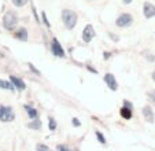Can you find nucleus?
I'll return each instance as SVG.
<instances>
[{"label": "nucleus", "mask_w": 155, "mask_h": 151, "mask_svg": "<svg viewBox=\"0 0 155 151\" xmlns=\"http://www.w3.org/2000/svg\"><path fill=\"white\" fill-rule=\"evenodd\" d=\"M77 21H78V15L76 11L70 8H64L62 10V22H63V26L68 30H73L77 25Z\"/></svg>", "instance_id": "obj_1"}, {"label": "nucleus", "mask_w": 155, "mask_h": 151, "mask_svg": "<svg viewBox=\"0 0 155 151\" xmlns=\"http://www.w3.org/2000/svg\"><path fill=\"white\" fill-rule=\"evenodd\" d=\"M18 22H19L18 15L15 14L14 11H7L6 14H4V17H3V26H4V29H6V30H8V32L15 30V28L18 26Z\"/></svg>", "instance_id": "obj_2"}, {"label": "nucleus", "mask_w": 155, "mask_h": 151, "mask_svg": "<svg viewBox=\"0 0 155 151\" xmlns=\"http://www.w3.org/2000/svg\"><path fill=\"white\" fill-rule=\"evenodd\" d=\"M132 23H133V15L129 14V12H122L115 19V25L121 29H125V28H129L132 26Z\"/></svg>", "instance_id": "obj_3"}, {"label": "nucleus", "mask_w": 155, "mask_h": 151, "mask_svg": "<svg viewBox=\"0 0 155 151\" xmlns=\"http://www.w3.org/2000/svg\"><path fill=\"white\" fill-rule=\"evenodd\" d=\"M15 119V113L11 106L0 105V121L2 122H11Z\"/></svg>", "instance_id": "obj_4"}, {"label": "nucleus", "mask_w": 155, "mask_h": 151, "mask_svg": "<svg viewBox=\"0 0 155 151\" xmlns=\"http://www.w3.org/2000/svg\"><path fill=\"white\" fill-rule=\"evenodd\" d=\"M51 52H52V55L56 56V58H64V56H66V52H64L62 44L59 43V40L55 37L51 41Z\"/></svg>", "instance_id": "obj_5"}, {"label": "nucleus", "mask_w": 155, "mask_h": 151, "mask_svg": "<svg viewBox=\"0 0 155 151\" xmlns=\"http://www.w3.org/2000/svg\"><path fill=\"white\" fill-rule=\"evenodd\" d=\"M95 29H94V26H92L91 23H88V25H85V28H84V30H82V41L84 43H91L92 41V39L95 37Z\"/></svg>", "instance_id": "obj_6"}, {"label": "nucleus", "mask_w": 155, "mask_h": 151, "mask_svg": "<svg viewBox=\"0 0 155 151\" xmlns=\"http://www.w3.org/2000/svg\"><path fill=\"white\" fill-rule=\"evenodd\" d=\"M103 80H104V82H106V85H107L108 88L111 91H117L118 89V82H117V80H115V76L113 74V73H106L104 74V77H103Z\"/></svg>", "instance_id": "obj_7"}, {"label": "nucleus", "mask_w": 155, "mask_h": 151, "mask_svg": "<svg viewBox=\"0 0 155 151\" xmlns=\"http://www.w3.org/2000/svg\"><path fill=\"white\" fill-rule=\"evenodd\" d=\"M141 114H143L144 119H146L147 122H150V124H154L155 122V114H154V110H152L151 106H144L143 109H141Z\"/></svg>", "instance_id": "obj_8"}, {"label": "nucleus", "mask_w": 155, "mask_h": 151, "mask_svg": "<svg viewBox=\"0 0 155 151\" xmlns=\"http://www.w3.org/2000/svg\"><path fill=\"white\" fill-rule=\"evenodd\" d=\"M143 14L146 17V19H151L155 17V6L150 2H146L143 4Z\"/></svg>", "instance_id": "obj_9"}, {"label": "nucleus", "mask_w": 155, "mask_h": 151, "mask_svg": "<svg viewBox=\"0 0 155 151\" xmlns=\"http://www.w3.org/2000/svg\"><path fill=\"white\" fill-rule=\"evenodd\" d=\"M10 81L12 82V85L15 87V89H18V91H25L26 89V84H25V81L22 79H19V77H17V76H10Z\"/></svg>", "instance_id": "obj_10"}, {"label": "nucleus", "mask_w": 155, "mask_h": 151, "mask_svg": "<svg viewBox=\"0 0 155 151\" xmlns=\"http://www.w3.org/2000/svg\"><path fill=\"white\" fill-rule=\"evenodd\" d=\"M15 39L19 41H28L29 40V33H28V29L26 28H19V29H17V32L14 33Z\"/></svg>", "instance_id": "obj_11"}, {"label": "nucleus", "mask_w": 155, "mask_h": 151, "mask_svg": "<svg viewBox=\"0 0 155 151\" xmlns=\"http://www.w3.org/2000/svg\"><path fill=\"white\" fill-rule=\"evenodd\" d=\"M24 109H25V111L28 113V117H29V119H36V118H38V111L36 110L33 106H30V105H25L24 106Z\"/></svg>", "instance_id": "obj_12"}, {"label": "nucleus", "mask_w": 155, "mask_h": 151, "mask_svg": "<svg viewBox=\"0 0 155 151\" xmlns=\"http://www.w3.org/2000/svg\"><path fill=\"white\" fill-rule=\"evenodd\" d=\"M41 126H43V122H41L38 118L30 119V122H28V128L32 129V131H40Z\"/></svg>", "instance_id": "obj_13"}, {"label": "nucleus", "mask_w": 155, "mask_h": 151, "mask_svg": "<svg viewBox=\"0 0 155 151\" xmlns=\"http://www.w3.org/2000/svg\"><path fill=\"white\" fill-rule=\"evenodd\" d=\"M0 89H7V91H11V92H15V91H17L11 81L2 80V79H0Z\"/></svg>", "instance_id": "obj_14"}, {"label": "nucleus", "mask_w": 155, "mask_h": 151, "mask_svg": "<svg viewBox=\"0 0 155 151\" xmlns=\"http://www.w3.org/2000/svg\"><path fill=\"white\" fill-rule=\"evenodd\" d=\"M120 114L121 117H122L124 119H130L132 117H133V110H130V109H126V107H121L120 109Z\"/></svg>", "instance_id": "obj_15"}, {"label": "nucleus", "mask_w": 155, "mask_h": 151, "mask_svg": "<svg viewBox=\"0 0 155 151\" xmlns=\"http://www.w3.org/2000/svg\"><path fill=\"white\" fill-rule=\"evenodd\" d=\"M48 128H50L51 132H55L56 128H58V122L55 121L54 117H48Z\"/></svg>", "instance_id": "obj_16"}, {"label": "nucleus", "mask_w": 155, "mask_h": 151, "mask_svg": "<svg viewBox=\"0 0 155 151\" xmlns=\"http://www.w3.org/2000/svg\"><path fill=\"white\" fill-rule=\"evenodd\" d=\"M95 135H96V139L99 140V143H100V144H103V146H104L106 143H107V140H106L104 135H103L100 131H95Z\"/></svg>", "instance_id": "obj_17"}, {"label": "nucleus", "mask_w": 155, "mask_h": 151, "mask_svg": "<svg viewBox=\"0 0 155 151\" xmlns=\"http://www.w3.org/2000/svg\"><path fill=\"white\" fill-rule=\"evenodd\" d=\"M12 4H14L15 7H18V8H21V7H25L28 3H29V0H11Z\"/></svg>", "instance_id": "obj_18"}, {"label": "nucleus", "mask_w": 155, "mask_h": 151, "mask_svg": "<svg viewBox=\"0 0 155 151\" xmlns=\"http://www.w3.org/2000/svg\"><path fill=\"white\" fill-rule=\"evenodd\" d=\"M36 151H52L45 143H37L36 144Z\"/></svg>", "instance_id": "obj_19"}, {"label": "nucleus", "mask_w": 155, "mask_h": 151, "mask_svg": "<svg viewBox=\"0 0 155 151\" xmlns=\"http://www.w3.org/2000/svg\"><path fill=\"white\" fill-rule=\"evenodd\" d=\"M41 21H43L44 25H45L47 28H51V23H50V21H48V18H47V14H45V11L41 12Z\"/></svg>", "instance_id": "obj_20"}, {"label": "nucleus", "mask_w": 155, "mask_h": 151, "mask_svg": "<svg viewBox=\"0 0 155 151\" xmlns=\"http://www.w3.org/2000/svg\"><path fill=\"white\" fill-rule=\"evenodd\" d=\"M147 96H148V99H150V102H151V103H154V105H155V89L150 91V92H148V93H147Z\"/></svg>", "instance_id": "obj_21"}, {"label": "nucleus", "mask_w": 155, "mask_h": 151, "mask_svg": "<svg viewBox=\"0 0 155 151\" xmlns=\"http://www.w3.org/2000/svg\"><path fill=\"white\" fill-rule=\"evenodd\" d=\"M28 66H29V70H30V72H32V73H35V74H36V76H41L40 70H38V69H36V67H35V66H33V65H32V63H28Z\"/></svg>", "instance_id": "obj_22"}, {"label": "nucleus", "mask_w": 155, "mask_h": 151, "mask_svg": "<svg viewBox=\"0 0 155 151\" xmlns=\"http://www.w3.org/2000/svg\"><path fill=\"white\" fill-rule=\"evenodd\" d=\"M56 151H70V148L66 144H58L56 146Z\"/></svg>", "instance_id": "obj_23"}, {"label": "nucleus", "mask_w": 155, "mask_h": 151, "mask_svg": "<svg viewBox=\"0 0 155 151\" xmlns=\"http://www.w3.org/2000/svg\"><path fill=\"white\" fill-rule=\"evenodd\" d=\"M124 107H126V109H130V110H133V103L132 102H129L128 99H124Z\"/></svg>", "instance_id": "obj_24"}, {"label": "nucleus", "mask_w": 155, "mask_h": 151, "mask_svg": "<svg viewBox=\"0 0 155 151\" xmlns=\"http://www.w3.org/2000/svg\"><path fill=\"white\" fill-rule=\"evenodd\" d=\"M71 124H73V126H77V128H78V126H81V121H80L78 118H76V117H74V118H71Z\"/></svg>", "instance_id": "obj_25"}, {"label": "nucleus", "mask_w": 155, "mask_h": 151, "mask_svg": "<svg viewBox=\"0 0 155 151\" xmlns=\"http://www.w3.org/2000/svg\"><path fill=\"white\" fill-rule=\"evenodd\" d=\"M108 58H111V52L104 51V52H103V59H104V61H108Z\"/></svg>", "instance_id": "obj_26"}, {"label": "nucleus", "mask_w": 155, "mask_h": 151, "mask_svg": "<svg viewBox=\"0 0 155 151\" xmlns=\"http://www.w3.org/2000/svg\"><path fill=\"white\" fill-rule=\"evenodd\" d=\"M32 11H33V14H35V18H36V21H37V22H40V18L37 17V14H36V7H35V6H32Z\"/></svg>", "instance_id": "obj_27"}, {"label": "nucleus", "mask_w": 155, "mask_h": 151, "mask_svg": "<svg viewBox=\"0 0 155 151\" xmlns=\"http://www.w3.org/2000/svg\"><path fill=\"white\" fill-rule=\"evenodd\" d=\"M108 36H110V37H111L113 40H114V43H117V41H118V36L113 35V33H108Z\"/></svg>", "instance_id": "obj_28"}, {"label": "nucleus", "mask_w": 155, "mask_h": 151, "mask_svg": "<svg viewBox=\"0 0 155 151\" xmlns=\"http://www.w3.org/2000/svg\"><path fill=\"white\" fill-rule=\"evenodd\" d=\"M87 69L89 70V72L95 73V74H96V73H97V70H96V69H94V67H92V66H89V65H88V66H87Z\"/></svg>", "instance_id": "obj_29"}, {"label": "nucleus", "mask_w": 155, "mask_h": 151, "mask_svg": "<svg viewBox=\"0 0 155 151\" xmlns=\"http://www.w3.org/2000/svg\"><path fill=\"white\" fill-rule=\"evenodd\" d=\"M144 55H146V58L148 59V61H155V55L152 56V55H148V54H144Z\"/></svg>", "instance_id": "obj_30"}, {"label": "nucleus", "mask_w": 155, "mask_h": 151, "mask_svg": "<svg viewBox=\"0 0 155 151\" xmlns=\"http://www.w3.org/2000/svg\"><path fill=\"white\" fill-rule=\"evenodd\" d=\"M122 2H124V4H130L133 0H122Z\"/></svg>", "instance_id": "obj_31"}, {"label": "nucleus", "mask_w": 155, "mask_h": 151, "mask_svg": "<svg viewBox=\"0 0 155 151\" xmlns=\"http://www.w3.org/2000/svg\"><path fill=\"white\" fill-rule=\"evenodd\" d=\"M151 79H152V80H154V81H155V70H154V72L151 73Z\"/></svg>", "instance_id": "obj_32"}]
</instances>
